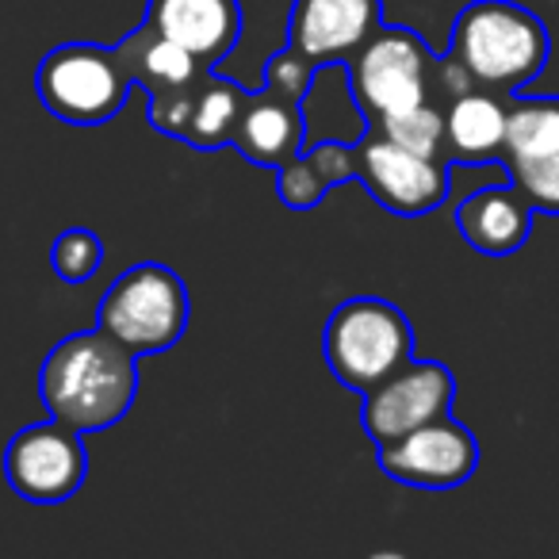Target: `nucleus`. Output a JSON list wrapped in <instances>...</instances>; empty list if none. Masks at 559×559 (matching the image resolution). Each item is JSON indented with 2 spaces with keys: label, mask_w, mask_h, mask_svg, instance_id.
<instances>
[{
  "label": "nucleus",
  "mask_w": 559,
  "mask_h": 559,
  "mask_svg": "<svg viewBox=\"0 0 559 559\" xmlns=\"http://www.w3.org/2000/svg\"><path fill=\"white\" fill-rule=\"evenodd\" d=\"M559 154V96H528L510 104L506 123V165L513 162H540Z\"/></svg>",
  "instance_id": "6ab92c4d"
},
{
  "label": "nucleus",
  "mask_w": 559,
  "mask_h": 559,
  "mask_svg": "<svg viewBox=\"0 0 559 559\" xmlns=\"http://www.w3.org/2000/svg\"><path fill=\"white\" fill-rule=\"evenodd\" d=\"M357 177L380 207L403 218L429 215L449 195V162L444 157H421L414 150H403L372 127L357 139Z\"/></svg>",
  "instance_id": "6e6552de"
},
{
  "label": "nucleus",
  "mask_w": 559,
  "mask_h": 559,
  "mask_svg": "<svg viewBox=\"0 0 559 559\" xmlns=\"http://www.w3.org/2000/svg\"><path fill=\"white\" fill-rule=\"evenodd\" d=\"M456 226L472 249L487 257H510L533 230V203L518 185H490L472 192L456 211Z\"/></svg>",
  "instance_id": "4468645a"
},
{
  "label": "nucleus",
  "mask_w": 559,
  "mask_h": 559,
  "mask_svg": "<svg viewBox=\"0 0 559 559\" xmlns=\"http://www.w3.org/2000/svg\"><path fill=\"white\" fill-rule=\"evenodd\" d=\"M139 85L134 47L123 39L119 47L96 43H62L39 62L35 88L50 116L73 127H96L119 116L127 93Z\"/></svg>",
  "instance_id": "7ed1b4c3"
},
{
  "label": "nucleus",
  "mask_w": 559,
  "mask_h": 559,
  "mask_svg": "<svg viewBox=\"0 0 559 559\" xmlns=\"http://www.w3.org/2000/svg\"><path fill=\"white\" fill-rule=\"evenodd\" d=\"M357 111L368 127L383 116L429 100L437 85V58L411 27H376V35L345 62Z\"/></svg>",
  "instance_id": "423d86ee"
},
{
  "label": "nucleus",
  "mask_w": 559,
  "mask_h": 559,
  "mask_svg": "<svg viewBox=\"0 0 559 559\" xmlns=\"http://www.w3.org/2000/svg\"><path fill=\"white\" fill-rule=\"evenodd\" d=\"M357 177V142H311L280 169V200L292 211H311L334 185Z\"/></svg>",
  "instance_id": "dca6fc26"
},
{
  "label": "nucleus",
  "mask_w": 559,
  "mask_h": 559,
  "mask_svg": "<svg viewBox=\"0 0 559 559\" xmlns=\"http://www.w3.org/2000/svg\"><path fill=\"white\" fill-rule=\"evenodd\" d=\"M456 399V380L444 365L437 360H406L403 368L380 380L372 391H365V406H360V421L372 444L399 441L411 429L426 426L433 418H444Z\"/></svg>",
  "instance_id": "1a4fd4ad"
},
{
  "label": "nucleus",
  "mask_w": 559,
  "mask_h": 559,
  "mask_svg": "<svg viewBox=\"0 0 559 559\" xmlns=\"http://www.w3.org/2000/svg\"><path fill=\"white\" fill-rule=\"evenodd\" d=\"M127 39H131V47H134V73H139V85L146 88V96L162 93V88L195 85V81L207 73V66H200L185 47H177L173 39L157 35L146 20H142Z\"/></svg>",
  "instance_id": "a211bd4d"
},
{
  "label": "nucleus",
  "mask_w": 559,
  "mask_h": 559,
  "mask_svg": "<svg viewBox=\"0 0 559 559\" xmlns=\"http://www.w3.org/2000/svg\"><path fill=\"white\" fill-rule=\"evenodd\" d=\"M322 66H314L311 58H304L299 50L284 47L269 66H264V85L276 88V93L292 96V100H307L314 78H319Z\"/></svg>",
  "instance_id": "5701e85b"
},
{
  "label": "nucleus",
  "mask_w": 559,
  "mask_h": 559,
  "mask_svg": "<svg viewBox=\"0 0 559 559\" xmlns=\"http://www.w3.org/2000/svg\"><path fill=\"white\" fill-rule=\"evenodd\" d=\"M188 288L169 264L142 261L104 292L96 307V326L116 337L134 357L165 353L185 337L188 330Z\"/></svg>",
  "instance_id": "39448f33"
},
{
  "label": "nucleus",
  "mask_w": 559,
  "mask_h": 559,
  "mask_svg": "<svg viewBox=\"0 0 559 559\" xmlns=\"http://www.w3.org/2000/svg\"><path fill=\"white\" fill-rule=\"evenodd\" d=\"M372 131L388 134L403 150H414L421 157H444L449 162V139H444V111L433 100L403 108L395 116H383L372 123Z\"/></svg>",
  "instance_id": "aec40b11"
},
{
  "label": "nucleus",
  "mask_w": 559,
  "mask_h": 559,
  "mask_svg": "<svg viewBox=\"0 0 559 559\" xmlns=\"http://www.w3.org/2000/svg\"><path fill=\"white\" fill-rule=\"evenodd\" d=\"M380 24V0H296L288 20V47L314 66L349 62Z\"/></svg>",
  "instance_id": "9b49d317"
},
{
  "label": "nucleus",
  "mask_w": 559,
  "mask_h": 559,
  "mask_svg": "<svg viewBox=\"0 0 559 559\" xmlns=\"http://www.w3.org/2000/svg\"><path fill=\"white\" fill-rule=\"evenodd\" d=\"M506 173L525 192L533 211H556L559 215V154L540 157V162H513L506 165Z\"/></svg>",
  "instance_id": "4be33fe9"
},
{
  "label": "nucleus",
  "mask_w": 559,
  "mask_h": 559,
  "mask_svg": "<svg viewBox=\"0 0 559 559\" xmlns=\"http://www.w3.org/2000/svg\"><path fill=\"white\" fill-rule=\"evenodd\" d=\"M506 123H510V104H506L502 93L472 88V93L452 96L449 111H444L449 162L487 165V162H495V157H502Z\"/></svg>",
  "instance_id": "2eb2a0df"
},
{
  "label": "nucleus",
  "mask_w": 559,
  "mask_h": 559,
  "mask_svg": "<svg viewBox=\"0 0 559 559\" xmlns=\"http://www.w3.org/2000/svg\"><path fill=\"white\" fill-rule=\"evenodd\" d=\"M100 326L78 330L47 353L39 368V399L50 418L66 421L78 433L116 426L127 418L139 395V365Z\"/></svg>",
  "instance_id": "f257e3e1"
},
{
  "label": "nucleus",
  "mask_w": 559,
  "mask_h": 559,
  "mask_svg": "<svg viewBox=\"0 0 559 559\" xmlns=\"http://www.w3.org/2000/svg\"><path fill=\"white\" fill-rule=\"evenodd\" d=\"M146 24L185 47L200 66L215 70L241 39L238 0H150Z\"/></svg>",
  "instance_id": "ddd939ff"
},
{
  "label": "nucleus",
  "mask_w": 559,
  "mask_h": 559,
  "mask_svg": "<svg viewBox=\"0 0 559 559\" xmlns=\"http://www.w3.org/2000/svg\"><path fill=\"white\" fill-rule=\"evenodd\" d=\"M246 104V88H238L234 81L215 78V73H203L200 85H195L192 116H188L185 139L195 150H218L230 146L234 123H238V111Z\"/></svg>",
  "instance_id": "f3484780"
},
{
  "label": "nucleus",
  "mask_w": 559,
  "mask_h": 559,
  "mask_svg": "<svg viewBox=\"0 0 559 559\" xmlns=\"http://www.w3.org/2000/svg\"><path fill=\"white\" fill-rule=\"evenodd\" d=\"M322 357L345 388L365 395L414 357L411 319L380 296L345 299L322 330Z\"/></svg>",
  "instance_id": "20e7f679"
},
{
  "label": "nucleus",
  "mask_w": 559,
  "mask_h": 559,
  "mask_svg": "<svg viewBox=\"0 0 559 559\" xmlns=\"http://www.w3.org/2000/svg\"><path fill=\"white\" fill-rule=\"evenodd\" d=\"M104 264V241L85 226H70L55 238L50 246V269L66 280V284H85L100 272Z\"/></svg>",
  "instance_id": "412c9836"
},
{
  "label": "nucleus",
  "mask_w": 559,
  "mask_h": 559,
  "mask_svg": "<svg viewBox=\"0 0 559 559\" xmlns=\"http://www.w3.org/2000/svg\"><path fill=\"white\" fill-rule=\"evenodd\" d=\"M376 452H380V467L388 479L421 490L460 487L479 467V444H475L472 429L452 421L449 414L411 429L399 441L380 444Z\"/></svg>",
  "instance_id": "9d476101"
},
{
  "label": "nucleus",
  "mask_w": 559,
  "mask_h": 559,
  "mask_svg": "<svg viewBox=\"0 0 559 559\" xmlns=\"http://www.w3.org/2000/svg\"><path fill=\"white\" fill-rule=\"evenodd\" d=\"M449 55L464 66L475 88L518 93L548 62V32L513 0H472L452 24Z\"/></svg>",
  "instance_id": "f03ea898"
},
{
  "label": "nucleus",
  "mask_w": 559,
  "mask_h": 559,
  "mask_svg": "<svg viewBox=\"0 0 559 559\" xmlns=\"http://www.w3.org/2000/svg\"><path fill=\"white\" fill-rule=\"evenodd\" d=\"M85 433H78L66 421H35V426L20 429L12 437L9 452H4V475L9 487L16 490L24 502L35 506H62L81 490L88 472V452Z\"/></svg>",
  "instance_id": "0eeeda50"
},
{
  "label": "nucleus",
  "mask_w": 559,
  "mask_h": 559,
  "mask_svg": "<svg viewBox=\"0 0 559 559\" xmlns=\"http://www.w3.org/2000/svg\"><path fill=\"white\" fill-rule=\"evenodd\" d=\"M230 146L238 150L246 162L261 165V169H284L307 150V116L304 100L276 93V88L261 85L257 93H246V104L234 123Z\"/></svg>",
  "instance_id": "f8f14e48"
}]
</instances>
